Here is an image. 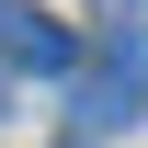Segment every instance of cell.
<instances>
[{
	"label": "cell",
	"mask_w": 148,
	"mask_h": 148,
	"mask_svg": "<svg viewBox=\"0 0 148 148\" xmlns=\"http://www.w3.org/2000/svg\"><path fill=\"white\" fill-rule=\"evenodd\" d=\"M0 57L34 69V80H69V69H80V34H69V23H46V12H0Z\"/></svg>",
	"instance_id": "1"
},
{
	"label": "cell",
	"mask_w": 148,
	"mask_h": 148,
	"mask_svg": "<svg viewBox=\"0 0 148 148\" xmlns=\"http://www.w3.org/2000/svg\"><path fill=\"white\" fill-rule=\"evenodd\" d=\"M125 114H137V91H125L114 69H80V80H69V125H80V137H114Z\"/></svg>",
	"instance_id": "2"
},
{
	"label": "cell",
	"mask_w": 148,
	"mask_h": 148,
	"mask_svg": "<svg viewBox=\"0 0 148 148\" xmlns=\"http://www.w3.org/2000/svg\"><path fill=\"white\" fill-rule=\"evenodd\" d=\"M103 69L125 80V91H148V23H114V46H103Z\"/></svg>",
	"instance_id": "3"
},
{
	"label": "cell",
	"mask_w": 148,
	"mask_h": 148,
	"mask_svg": "<svg viewBox=\"0 0 148 148\" xmlns=\"http://www.w3.org/2000/svg\"><path fill=\"white\" fill-rule=\"evenodd\" d=\"M0 125H12V69H0Z\"/></svg>",
	"instance_id": "4"
}]
</instances>
